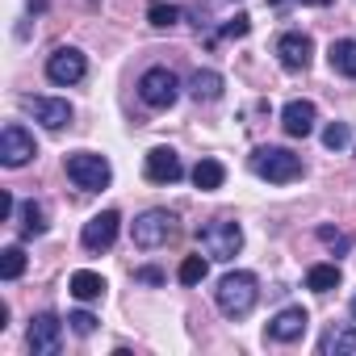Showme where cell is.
Returning <instances> with one entry per match:
<instances>
[{
	"instance_id": "7a4b0ae2",
	"label": "cell",
	"mask_w": 356,
	"mask_h": 356,
	"mask_svg": "<svg viewBox=\"0 0 356 356\" xmlns=\"http://www.w3.org/2000/svg\"><path fill=\"white\" fill-rule=\"evenodd\" d=\"M252 172L268 185H289L302 176V155H293L285 147H256L252 151Z\"/></svg>"
},
{
	"instance_id": "ffe728a7",
	"label": "cell",
	"mask_w": 356,
	"mask_h": 356,
	"mask_svg": "<svg viewBox=\"0 0 356 356\" xmlns=\"http://www.w3.org/2000/svg\"><path fill=\"white\" fill-rule=\"evenodd\" d=\"M222 181H227V168H222L218 159H197V163H193V185H197L202 193L222 189Z\"/></svg>"
},
{
	"instance_id": "4316f807",
	"label": "cell",
	"mask_w": 356,
	"mask_h": 356,
	"mask_svg": "<svg viewBox=\"0 0 356 356\" xmlns=\"http://www.w3.org/2000/svg\"><path fill=\"white\" fill-rule=\"evenodd\" d=\"M318 243H327L331 252H348L352 248V239L343 231H335V227H318Z\"/></svg>"
},
{
	"instance_id": "277c9868",
	"label": "cell",
	"mask_w": 356,
	"mask_h": 356,
	"mask_svg": "<svg viewBox=\"0 0 356 356\" xmlns=\"http://www.w3.org/2000/svg\"><path fill=\"white\" fill-rule=\"evenodd\" d=\"M67 176H72L76 189L97 193V189H109L113 168H109V159L97 155V151H76V155H67Z\"/></svg>"
},
{
	"instance_id": "ac0fdd59",
	"label": "cell",
	"mask_w": 356,
	"mask_h": 356,
	"mask_svg": "<svg viewBox=\"0 0 356 356\" xmlns=\"http://www.w3.org/2000/svg\"><path fill=\"white\" fill-rule=\"evenodd\" d=\"M17 218H22V235H26V239H38V235H47V227H51V222H47V206L34 202V197L22 202Z\"/></svg>"
},
{
	"instance_id": "e0dca14e",
	"label": "cell",
	"mask_w": 356,
	"mask_h": 356,
	"mask_svg": "<svg viewBox=\"0 0 356 356\" xmlns=\"http://www.w3.org/2000/svg\"><path fill=\"white\" fill-rule=\"evenodd\" d=\"M67 289H72V298H80V302H97V298H105V277L101 273H92V268H80V273H72V281H67Z\"/></svg>"
},
{
	"instance_id": "f1b7e54d",
	"label": "cell",
	"mask_w": 356,
	"mask_h": 356,
	"mask_svg": "<svg viewBox=\"0 0 356 356\" xmlns=\"http://www.w3.org/2000/svg\"><path fill=\"white\" fill-rule=\"evenodd\" d=\"M248 30H252V17H243V13H239L231 26H222V34H227V38H243Z\"/></svg>"
},
{
	"instance_id": "8992f818",
	"label": "cell",
	"mask_w": 356,
	"mask_h": 356,
	"mask_svg": "<svg viewBox=\"0 0 356 356\" xmlns=\"http://www.w3.org/2000/svg\"><path fill=\"white\" fill-rule=\"evenodd\" d=\"M172 235H176V214H168V210H147V214H138L134 227H130L134 248H159V243H168Z\"/></svg>"
},
{
	"instance_id": "d4e9b609",
	"label": "cell",
	"mask_w": 356,
	"mask_h": 356,
	"mask_svg": "<svg viewBox=\"0 0 356 356\" xmlns=\"http://www.w3.org/2000/svg\"><path fill=\"white\" fill-rule=\"evenodd\" d=\"M147 22H151L155 30H168V26H176V22H181V9H176V5H163V0H155V5H151V13H147Z\"/></svg>"
},
{
	"instance_id": "52a82bcc",
	"label": "cell",
	"mask_w": 356,
	"mask_h": 356,
	"mask_svg": "<svg viewBox=\"0 0 356 356\" xmlns=\"http://www.w3.org/2000/svg\"><path fill=\"white\" fill-rule=\"evenodd\" d=\"M34 155H38V143H34V134L22 122H9L5 130H0V163L5 168H26Z\"/></svg>"
},
{
	"instance_id": "d6986e66",
	"label": "cell",
	"mask_w": 356,
	"mask_h": 356,
	"mask_svg": "<svg viewBox=\"0 0 356 356\" xmlns=\"http://www.w3.org/2000/svg\"><path fill=\"white\" fill-rule=\"evenodd\" d=\"M327 59H331V72L356 80V38H339V42H331Z\"/></svg>"
},
{
	"instance_id": "9c48e42d",
	"label": "cell",
	"mask_w": 356,
	"mask_h": 356,
	"mask_svg": "<svg viewBox=\"0 0 356 356\" xmlns=\"http://www.w3.org/2000/svg\"><path fill=\"white\" fill-rule=\"evenodd\" d=\"M143 172H147L151 185H176L185 176V163H181V155H176L172 147H151L147 159H143Z\"/></svg>"
},
{
	"instance_id": "7402d4cb",
	"label": "cell",
	"mask_w": 356,
	"mask_h": 356,
	"mask_svg": "<svg viewBox=\"0 0 356 356\" xmlns=\"http://www.w3.org/2000/svg\"><path fill=\"white\" fill-rule=\"evenodd\" d=\"M335 285H339V264H314L306 273V289H314V293H331Z\"/></svg>"
},
{
	"instance_id": "5b68a950",
	"label": "cell",
	"mask_w": 356,
	"mask_h": 356,
	"mask_svg": "<svg viewBox=\"0 0 356 356\" xmlns=\"http://www.w3.org/2000/svg\"><path fill=\"white\" fill-rule=\"evenodd\" d=\"M138 97L151 109H172L176 97H181V80H176V72H168V67H147L138 76Z\"/></svg>"
},
{
	"instance_id": "ba28073f",
	"label": "cell",
	"mask_w": 356,
	"mask_h": 356,
	"mask_svg": "<svg viewBox=\"0 0 356 356\" xmlns=\"http://www.w3.org/2000/svg\"><path fill=\"white\" fill-rule=\"evenodd\" d=\"M84 76H88V59H84L76 47H59V51L47 59V80H51V84H63V88H67V84H80Z\"/></svg>"
},
{
	"instance_id": "9a60e30c",
	"label": "cell",
	"mask_w": 356,
	"mask_h": 356,
	"mask_svg": "<svg viewBox=\"0 0 356 356\" xmlns=\"http://www.w3.org/2000/svg\"><path fill=\"white\" fill-rule=\"evenodd\" d=\"M314 122H318V109H314V101H289L285 109H281V126H285V134L289 138H306V134H314Z\"/></svg>"
},
{
	"instance_id": "44dd1931",
	"label": "cell",
	"mask_w": 356,
	"mask_h": 356,
	"mask_svg": "<svg viewBox=\"0 0 356 356\" xmlns=\"http://www.w3.org/2000/svg\"><path fill=\"white\" fill-rule=\"evenodd\" d=\"M222 88H227L222 76L210 72V67H206V72H193V80H189V97H193V101H218Z\"/></svg>"
},
{
	"instance_id": "603a6c76",
	"label": "cell",
	"mask_w": 356,
	"mask_h": 356,
	"mask_svg": "<svg viewBox=\"0 0 356 356\" xmlns=\"http://www.w3.org/2000/svg\"><path fill=\"white\" fill-rule=\"evenodd\" d=\"M206 273H210V260H202V256H185V260H181V268H176L181 285H202V281H206Z\"/></svg>"
},
{
	"instance_id": "2e32d148",
	"label": "cell",
	"mask_w": 356,
	"mask_h": 356,
	"mask_svg": "<svg viewBox=\"0 0 356 356\" xmlns=\"http://www.w3.org/2000/svg\"><path fill=\"white\" fill-rule=\"evenodd\" d=\"M318 352H323V356H352V352H356V327H352V323L327 327L323 339H318Z\"/></svg>"
},
{
	"instance_id": "8fae6325",
	"label": "cell",
	"mask_w": 356,
	"mask_h": 356,
	"mask_svg": "<svg viewBox=\"0 0 356 356\" xmlns=\"http://www.w3.org/2000/svg\"><path fill=\"white\" fill-rule=\"evenodd\" d=\"M310 55H314L310 34H302V30H285V34L277 38V59H281L285 72H306V67H310Z\"/></svg>"
},
{
	"instance_id": "5bb4252c",
	"label": "cell",
	"mask_w": 356,
	"mask_h": 356,
	"mask_svg": "<svg viewBox=\"0 0 356 356\" xmlns=\"http://www.w3.org/2000/svg\"><path fill=\"white\" fill-rule=\"evenodd\" d=\"M306 327H310V314H306L302 306H285L281 314L268 318V339H277V343H293V339L306 335Z\"/></svg>"
},
{
	"instance_id": "1f68e13d",
	"label": "cell",
	"mask_w": 356,
	"mask_h": 356,
	"mask_svg": "<svg viewBox=\"0 0 356 356\" xmlns=\"http://www.w3.org/2000/svg\"><path fill=\"white\" fill-rule=\"evenodd\" d=\"M352 318H356V293H352Z\"/></svg>"
},
{
	"instance_id": "7c38bea8",
	"label": "cell",
	"mask_w": 356,
	"mask_h": 356,
	"mask_svg": "<svg viewBox=\"0 0 356 356\" xmlns=\"http://www.w3.org/2000/svg\"><path fill=\"white\" fill-rule=\"evenodd\" d=\"M118 227H122L118 210H101L97 218H88V222H84V231H80L84 252H109V248H113V239H118Z\"/></svg>"
},
{
	"instance_id": "83f0119b",
	"label": "cell",
	"mask_w": 356,
	"mask_h": 356,
	"mask_svg": "<svg viewBox=\"0 0 356 356\" xmlns=\"http://www.w3.org/2000/svg\"><path fill=\"white\" fill-rule=\"evenodd\" d=\"M67 327H72L76 335H92V331H97V318H92L88 310H72V314H67Z\"/></svg>"
},
{
	"instance_id": "cb8c5ba5",
	"label": "cell",
	"mask_w": 356,
	"mask_h": 356,
	"mask_svg": "<svg viewBox=\"0 0 356 356\" xmlns=\"http://www.w3.org/2000/svg\"><path fill=\"white\" fill-rule=\"evenodd\" d=\"M22 273H26V252L13 243V248L0 252V277H5V281H17Z\"/></svg>"
},
{
	"instance_id": "f546056e",
	"label": "cell",
	"mask_w": 356,
	"mask_h": 356,
	"mask_svg": "<svg viewBox=\"0 0 356 356\" xmlns=\"http://www.w3.org/2000/svg\"><path fill=\"white\" fill-rule=\"evenodd\" d=\"M13 214H17V202H13V193H9V189H0V218L9 222Z\"/></svg>"
},
{
	"instance_id": "4fadbf2b",
	"label": "cell",
	"mask_w": 356,
	"mask_h": 356,
	"mask_svg": "<svg viewBox=\"0 0 356 356\" xmlns=\"http://www.w3.org/2000/svg\"><path fill=\"white\" fill-rule=\"evenodd\" d=\"M22 109H26L34 122H42L47 130H63V126L72 122V105L59 101V97H26Z\"/></svg>"
},
{
	"instance_id": "3957f363",
	"label": "cell",
	"mask_w": 356,
	"mask_h": 356,
	"mask_svg": "<svg viewBox=\"0 0 356 356\" xmlns=\"http://www.w3.org/2000/svg\"><path fill=\"white\" fill-rule=\"evenodd\" d=\"M197 243L210 260H235L239 248H243V227L235 218H214L197 231Z\"/></svg>"
},
{
	"instance_id": "4dcf8cb0",
	"label": "cell",
	"mask_w": 356,
	"mask_h": 356,
	"mask_svg": "<svg viewBox=\"0 0 356 356\" xmlns=\"http://www.w3.org/2000/svg\"><path fill=\"white\" fill-rule=\"evenodd\" d=\"M134 277H138V281H147V285H159V281H163V273H159V268H138Z\"/></svg>"
},
{
	"instance_id": "6da1fadb",
	"label": "cell",
	"mask_w": 356,
	"mask_h": 356,
	"mask_svg": "<svg viewBox=\"0 0 356 356\" xmlns=\"http://www.w3.org/2000/svg\"><path fill=\"white\" fill-rule=\"evenodd\" d=\"M256 298H260V281H256V273H243V268L227 273V277L218 281V289H214V302H218V310H222L227 318L252 314Z\"/></svg>"
},
{
	"instance_id": "30bf717a",
	"label": "cell",
	"mask_w": 356,
	"mask_h": 356,
	"mask_svg": "<svg viewBox=\"0 0 356 356\" xmlns=\"http://www.w3.org/2000/svg\"><path fill=\"white\" fill-rule=\"evenodd\" d=\"M63 343V318L59 314H34L30 318V352L34 356H55Z\"/></svg>"
},
{
	"instance_id": "484cf974",
	"label": "cell",
	"mask_w": 356,
	"mask_h": 356,
	"mask_svg": "<svg viewBox=\"0 0 356 356\" xmlns=\"http://www.w3.org/2000/svg\"><path fill=\"white\" fill-rule=\"evenodd\" d=\"M348 143H352V130H348L343 122H331V126L323 130V147H327V151H343Z\"/></svg>"
}]
</instances>
